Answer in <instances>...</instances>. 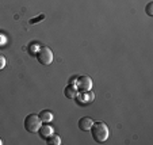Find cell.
I'll return each mask as SVG.
<instances>
[{
	"instance_id": "obj_4",
	"label": "cell",
	"mask_w": 153,
	"mask_h": 145,
	"mask_svg": "<svg viewBox=\"0 0 153 145\" xmlns=\"http://www.w3.org/2000/svg\"><path fill=\"white\" fill-rule=\"evenodd\" d=\"M75 86L77 87L79 92L90 91V90H92V79L90 76H80V77H77Z\"/></svg>"
},
{
	"instance_id": "obj_8",
	"label": "cell",
	"mask_w": 153,
	"mask_h": 145,
	"mask_svg": "<svg viewBox=\"0 0 153 145\" xmlns=\"http://www.w3.org/2000/svg\"><path fill=\"white\" fill-rule=\"evenodd\" d=\"M64 94H65V96H67L68 99H75L79 94V90L75 84H68L67 87H65V90H64Z\"/></svg>"
},
{
	"instance_id": "obj_7",
	"label": "cell",
	"mask_w": 153,
	"mask_h": 145,
	"mask_svg": "<svg viewBox=\"0 0 153 145\" xmlns=\"http://www.w3.org/2000/svg\"><path fill=\"white\" fill-rule=\"evenodd\" d=\"M38 133H39L41 138L46 140L48 137H49L50 134H53L54 132H53V128L50 125H48V123H42V125H41V128H39V130H38Z\"/></svg>"
},
{
	"instance_id": "obj_11",
	"label": "cell",
	"mask_w": 153,
	"mask_h": 145,
	"mask_svg": "<svg viewBox=\"0 0 153 145\" xmlns=\"http://www.w3.org/2000/svg\"><path fill=\"white\" fill-rule=\"evenodd\" d=\"M145 11H146V14L149 15V16H153V1H149V3L146 4Z\"/></svg>"
},
{
	"instance_id": "obj_15",
	"label": "cell",
	"mask_w": 153,
	"mask_h": 145,
	"mask_svg": "<svg viewBox=\"0 0 153 145\" xmlns=\"http://www.w3.org/2000/svg\"><path fill=\"white\" fill-rule=\"evenodd\" d=\"M3 142H4V141H3V138L0 137V145H3Z\"/></svg>"
},
{
	"instance_id": "obj_3",
	"label": "cell",
	"mask_w": 153,
	"mask_h": 145,
	"mask_svg": "<svg viewBox=\"0 0 153 145\" xmlns=\"http://www.w3.org/2000/svg\"><path fill=\"white\" fill-rule=\"evenodd\" d=\"M41 125H42V122H41L39 117L37 114H29L23 121V126L29 133H37L39 130Z\"/></svg>"
},
{
	"instance_id": "obj_2",
	"label": "cell",
	"mask_w": 153,
	"mask_h": 145,
	"mask_svg": "<svg viewBox=\"0 0 153 145\" xmlns=\"http://www.w3.org/2000/svg\"><path fill=\"white\" fill-rule=\"evenodd\" d=\"M35 57L41 65H50L53 62L54 56H53V52L49 46H41L35 53Z\"/></svg>"
},
{
	"instance_id": "obj_1",
	"label": "cell",
	"mask_w": 153,
	"mask_h": 145,
	"mask_svg": "<svg viewBox=\"0 0 153 145\" xmlns=\"http://www.w3.org/2000/svg\"><path fill=\"white\" fill-rule=\"evenodd\" d=\"M90 132H91V136H92L94 141L98 142V144L106 142L107 140H108V137H110V129H108V126L102 121L94 122L91 129H90Z\"/></svg>"
},
{
	"instance_id": "obj_6",
	"label": "cell",
	"mask_w": 153,
	"mask_h": 145,
	"mask_svg": "<svg viewBox=\"0 0 153 145\" xmlns=\"http://www.w3.org/2000/svg\"><path fill=\"white\" fill-rule=\"evenodd\" d=\"M92 123H94V119L91 117H83V118L79 119L77 126L81 132H88L91 129V126H92Z\"/></svg>"
},
{
	"instance_id": "obj_10",
	"label": "cell",
	"mask_w": 153,
	"mask_h": 145,
	"mask_svg": "<svg viewBox=\"0 0 153 145\" xmlns=\"http://www.w3.org/2000/svg\"><path fill=\"white\" fill-rule=\"evenodd\" d=\"M46 144L48 145H60L61 144V137L58 134H50L49 137L46 138Z\"/></svg>"
},
{
	"instance_id": "obj_9",
	"label": "cell",
	"mask_w": 153,
	"mask_h": 145,
	"mask_svg": "<svg viewBox=\"0 0 153 145\" xmlns=\"http://www.w3.org/2000/svg\"><path fill=\"white\" fill-rule=\"evenodd\" d=\"M38 117H39L42 123H49V122H52L53 118H54V117H53V113L50 110H42L39 114H38Z\"/></svg>"
},
{
	"instance_id": "obj_12",
	"label": "cell",
	"mask_w": 153,
	"mask_h": 145,
	"mask_svg": "<svg viewBox=\"0 0 153 145\" xmlns=\"http://www.w3.org/2000/svg\"><path fill=\"white\" fill-rule=\"evenodd\" d=\"M7 65V61H6V57L3 54H0V71H3Z\"/></svg>"
},
{
	"instance_id": "obj_14",
	"label": "cell",
	"mask_w": 153,
	"mask_h": 145,
	"mask_svg": "<svg viewBox=\"0 0 153 145\" xmlns=\"http://www.w3.org/2000/svg\"><path fill=\"white\" fill-rule=\"evenodd\" d=\"M76 80H77V76H73V77L69 80V84H75V83H76Z\"/></svg>"
},
{
	"instance_id": "obj_13",
	"label": "cell",
	"mask_w": 153,
	"mask_h": 145,
	"mask_svg": "<svg viewBox=\"0 0 153 145\" xmlns=\"http://www.w3.org/2000/svg\"><path fill=\"white\" fill-rule=\"evenodd\" d=\"M41 19H43V15H41V16L38 18V19H31V20H30V23H31V25H34V23H38V20H41Z\"/></svg>"
},
{
	"instance_id": "obj_5",
	"label": "cell",
	"mask_w": 153,
	"mask_h": 145,
	"mask_svg": "<svg viewBox=\"0 0 153 145\" xmlns=\"http://www.w3.org/2000/svg\"><path fill=\"white\" fill-rule=\"evenodd\" d=\"M94 99H95V95H94V92L91 90L77 94V103L80 106H85L88 103H92Z\"/></svg>"
}]
</instances>
